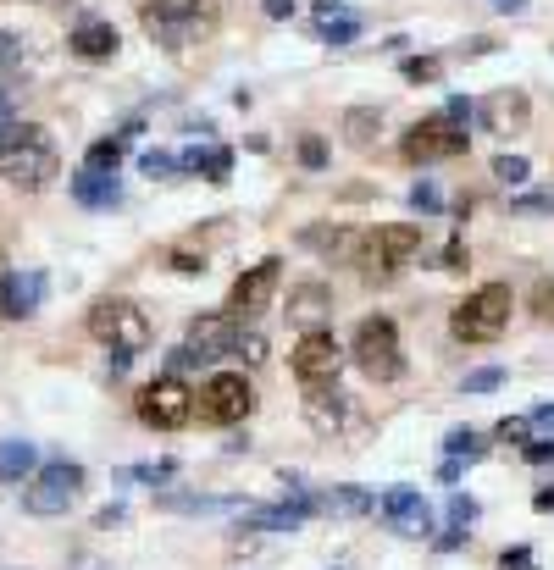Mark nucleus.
Here are the masks:
<instances>
[{"label": "nucleus", "instance_id": "1", "mask_svg": "<svg viewBox=\"0 0 554 570\" xmlns=\"http://www.w3.org/2000/svg\"><path fill=\"white\" fill-rule=\"evenodd\" d=\"M61 155H56V139H50L39 122H17L6 139H0V178L23 194H39L50 178H56Z\"/></svg>", "mask_w": 554, "mask_h": 570}, {"label": "nucleus", "instance_id": "2", "mask_svg": "<svg viewBox=\"0 0 554 570\" xmlns=\"http://www.w3.org/2000/svg\"><path fill=\"white\" fill-rule=\"evenodd\" d=\"M139 23L161 50H189L217 28V6L211 0H145Z\"/></svg>", "mask_w": 554, "mask_h": 570}, {"label": "nucleus", "instance_id": "3", "mask_svg": "<svg viewBox=\"0 0 554 570\" xmlns=\"http://www.w3.org/2000/svg\"><path fill=\"white\" fill-rule=\"evenodd\" d=\"M510 310H516L510 283H482L449 310V333H455L460 344H494V338L510 327Z\"/></svg>", "mask_w": 554, "mask_h": 570}, {"label": "nucleus", "instance_id": "4", "mask_svg": "<svg viewBox=\"0 0 554 570\" xmlns=\"http://www.w3.org/2000/svg\"><path fill=\"white\" fill-rule=\"evenodd\" d=\"M78 493H84V465H78V460H45L34 476H28V487H23V510L39 515V521H50V515L73 510Z\"/></svg>", "mask_w": 554, "mask_h": 570}, {"label": "nucleus", "instance_id": "5", "mask_svg": "<svg viewBox=\"0 0 554 570\" xmlns=\"http://www.w3.org/2000/svg\"><path fill=\"white\" fill-rule=\"evenodd\" d=\"M350 360H355V366H361L372 382H399L405 355H399V327H394V316H366L361 327H355Z\"/></svg>", "mask_w": 554, "mask_h": 570}, {"label": "nucleus", "instance_id": "6", "mask_svg": "<svg viewBox=\"0 0 554 570\" xmlns=\"http://www.w3.org/2000/svg\"><path fill=\"white\" fill-rule=\"evenodd\" d=\"M416 255H422V227L388 222V227H377V233L361 238V255H355V266H361L366 277H394V272H405Z\"/></svg>", "mask_w": 554, "mask_h": 570}, {"label": "nucleus", "instance_id": "7", "mask_svg": "<svg viewBox=\"0 0 554 570\" xmlns=\"http://www.w3.org/2000/svg\"><path fill=\"white\" fill-rule=\"evenodd\" d=\"M133 410H139V421H145V427L178 432V427H189V421H194V410H200V404H194V388H189V382L167 371V377H156V382H145V388H139Z\"/></svg>", "mask_w": 554, "mask_h": 570}, {"label": "nucleus", "instance_id": "8", "mask_svg": "<svg viewBox=\"0 0 554 570\" xmlns=\"http://www.w3.org/2000/svg\"><path fill=\"white\" fill-rule=\"evenodd\" d=\"M89 333L106 349H128V355H145L150 349V316L133 299H95L89 310Z\"/></svg>", "mask_w": 554, "mask_h": 570}, {"label": "nucleus", "instance_id": "9", "mask_svg": "<svg viewBox=\"0 0 554 570\" xmlns=\"http://www.w3.org/2000/svg\"><path fill=\"white\" fill-rule=\"evenodd\" d=\"M377 521L388 526L394 537H410V543H427V537H438V521H433V504L416 493V487H388L383 499H377Z\"/></svg>", "mask_w": 554, "mask_h": 570}, {"label": "nucleus", "instance_id": "10", "mask_svg": "<svg viewBox=\"0 0 554 570\" xmlns=\"http://www.w3.org/2000/svg\"><path fill=\"white\" fill-rule=\"evenodd\" d=\"M255 410V388L244 382V371H217V377L200 388V416L211 427H239Z\"/></svg>", "mask_w": 554, "mask_h": 570}, {"label": "nucleus", "instance_id": "11", "mask_svg": "<svg viewBox=\"0 0 554 570\" xmlns=\"http://www.w3.org/2000/svg\"><path fill=\"white\" fill-rule=\"evenodd\" d=\"M399 150H405V161H422V167H427V161H449V155L466 150V128H460L449 111H438V117L416 122V128L405 133V144H399Z\"/></svg>", "mask_w": 554, "mask_h": 570}, {"label": "nucleus", "instance_id": "12", "mask_svg": "<svg viewBox=\"0 0 554 570\" xmlns=\"http://www.w3.org/2000/svg\"><path fill=\"white\" fill-rule=\"evenodd\" d=\"M338 371H344V349H338V338L327 327H316V333H305L294 344V377H300V388H333Z\"/></svg>", "mask_w": 554, "mask_h": 570}, {"label": "nucleus", "instance_id": "13", "mask_svg": "<svg viewBox=\"0 0 554 570\" xmlns=\"http://www.w3.org/2000/svg\"><path fill=\"white\" fill-rule=\"evenodd\" d=\"M305 421H311V432H322V438H344V432L361 427V410H355L350 393L333 388H305Z\"/></svg>", "mask_w": 554, "mask_h": 570}, {"label": "nucleus", "instance_id": "14", "mask_svg": "<svg viewBox=\"0 0 554 570\" xmlns=\"http://www.w3.org/2000/svg\"><path fill=\"white\" fill-rule=\"evenodd\" d=\"M277 277H283V261H277V255H266L261 266H250V272L228 288V316H239V321L261 316V310L272 305V294H277Z\"/></svg>", "mask_w": 554, "mask_h": 570}, {"label": "nucleus", "instance_id": "15", "mask_svg": "<svg viewBox=\"0 0 554 570\" xmlns=\"http://www.w3.org/2000/svg\"><path fill=\"white\" fill-rule=\"evenodd\" d=\"M311 515H322V504H316L311 493H294L289 504H272V510H255V504H250L233 532H300Z\"/></svg>", "mask_w": 554, "mask_h": 570}, {"label": "nucleus", "instance_id": "16", "mask_svg": "<svg viewBox=\"0 0 554 570\" xmlns=\"http://www.w3.org/2000/svg\"><path fill=\"white\" fill-rule=\"evenodd\" d=\"M183 344H189L200 360L233 355V344H239V316H228V310H205V316L189 321V338H183Z\"/></svg>", "mask_w": 554, "mask_h": 570}, {"label": "nucleus", "instance_id": "17", "mask_svg": "<svg viewBox=\"0 0 554 570\" xmlns=\"http://www.w3.org/2000/svg\"><path fill=\"white\" fill-rule=\"evenodd\" d=\"M45 288H50V277L39 272V266L6 272V277H0V316H12V321L34 316V310L45 305Z\"/></svg>", "mask_w": 554, "mask_h": 570}, {"label": "nucleus", "instance_id": "18", "mask_svg": "<svg viewBox=\"0 0 554 570\" xmlns=\"http://www.w3.org/2000/svg\"><path fill=\"white\" fill-rule=\"evenodd\" d=\"M477 117H482V128L488 133H499V139H510V133H527V122H532V100L521 95V89H494V95L477 106Z\"/></svg>", "mask_w": 554, "mask_h": 570}, {"label": "nucleus", "instance_id": "19", "mask_svg": "<svg viewBox=\"0 0 554 570\" xmlns=\"http://www.w3.org/2000/svg\"><path fill=\"white\" fill-rule=\"evenodd\" d=\"M327 316H333V288H327V283H300V288H289V321H294V327L316 333Z\"/></svg>", "mask_w": 554, "mask_h": 570}, {"label": "nucleus", "instance_id": "20", "mask_svg": "<svg viewBox=\"0 0 554 570\" xmlns=\"http://www.w3.org/2000/svg\"><path fill=\"white\" fill-rule=\"evenodd\" d=\"M117 28L106 23V17H84V23L73 28V39H67V50H73L78 61H111L117 56Z\"/></svg>", "mask_w": 554, "mask_h": 570}, {"label": "nucleus", "instance_id": "21", "mask_svg": "<svg viewBox=\"0 0 554 570\" xmlns=\"http://www.w3.org/2000/svg\"><path fill=\"white\" fill-rule=\"evenodd\" d=\"M156 510H167V515H217V510H250V504L233 499V493H178V487H167V493H156Z\"/></svg>", "mask_w": 554, "mask_h": 570}, {"label": "nucleus", "instance_id": "22", "mask_svg": "<svg viewBox=\"0 0 554 570\" xmlns=\"http://www.w3.org/2000/svg\"><path fill=\"white\" fill-rule=\"evenodd\" d=\"M316 504H322V515H338V521H361V515H377V493H372V487H355V482L327 487Z\"/></svg>", "mask_w": 554, "mask_h": 570}, {"label": "nucleus", "instance_id": "23", "mask_svg": "<svg viewBox=\"0 0 554 570\" xmlns=\"http://www.w3.org/2000/svg\"><path fill=\"white\" fill-rule=\"evenodd\" d=\"M178 172H194V178H205V183H228V172H233V150H222V144H194V150H183L178 155Z\"/></svg>", "mask_w": 554, "mask_h": 570}, {"label": "nucleus", "instance_id": "24", "mask_svg": "<svg viewBox=\"0 0 554 570\" xmlns=\"http://www.w3.org/2000/svg\"><path fill=\"white\" fill-rule=\"evenodd\" d=\"M73 200L78 205H89V211H111V205L122 200V183H117V172H78L73 178Z\"/></svg>", "mask_w": 554, "mask_h": 570}, {"label": "nucleus", "instance_id": "25", "mask_svg": "<svg viewBox=\"0 0 554 570\" xmlns=\"http://www.w3.org/2000/svg\"><path fill=\"white\" fill-rule=\"evenodd\" d=\"M39 471V449L34 443H23V438H12V443H0V482L6 487H28V476Z\"/></svg>", "mask_w": 554, "mask_h": 570}, {"label": "nucleus", "instance_id": "26", "mask_svg": "<svg viewBox=\"0 0 554 570\" xmlns=\"http://www.w3.org/2000/svg\"><path fill=\"white\" fill-rule=\"evenodd\" d=\"M300 244H311V250H322L327 261H355V255H361V238L350 233V227H305L300 233Z\"/></svg>", "mask_w": 554, "mask_h": 570}, {"label": "nucleus", "instance_id": "27", "mask_svg": "<svg viewBox=\"0 0 554 570\" xmlns=\"http://www.w3.org/2000/svg\"><path fill=\"white\" fill-rule=\"evenodd\" d=\"M377 133H383V111L377 106H350L344 111V139H350V150H372Z\"/></svg>", "mask_w": 554, "mask_h": 570}, {"label": "nucleus", "instance_id": "28", "mask_svg": "<svg viewBox=\"0 0 554 570\" xmlns=\"http://www.w3.org/2000/svg\"><path fill=\"white\" fill-rule=\"evenodd\" d=\"M122 155H128V139H122V133H117V139H95V144H89V155H84V167L89 172H117Z\"/></svg>", "mask_w": 554, "mask_h": 570}, {"label": "nucleus", "instance_id": "29", "mask_svg": "<svg viewBox=\"0 0 554 570\" xmlns=\"http://www.w3.org/2000/svg\"><path fill=\"white\" fill-rule=\"evenodd\" d=\"M444 454H449V460H482V454H488V438H482V432H471V427H455V432H449V438H444Z\"/></svg>", "mask_w": 554, "mask_h": 570}, {"label": "nucleus", "instance_id": "30", "mask_svg": "<svg viewBox=\"0 0 554 570\" xmlns=\"http://www.w3.org/2000/svg\"><path fill=\"white\" fill-rule=\"evenodd\" d=\"M122 482H150V487H167L172 476H178V460H156V465H128V471H117Z\"/></svg>", "mask_w": 554, "mask_h": 570}, {"label": "nucleus", "instance_id": "31", "mask_svg": "<svg viewBox=\"0 0 554 570\" xmlns=\"http://www.w3.org/2000/svg\"><path fill=\"white\" fill-rule=\"evenodd\" d=\"M444 78V61L438 56H410L405 61V84H438Z\"/></svg>", "mask_w": 554, "mask_h": 570}, {"label": "nucleus", "instance_id": "32", "mask_svg": "<svg viewBox=\"0 0 554 570\" xmlns=\"http://www.w3.org/2000/svg\"><path fill=\"white\" fill-rule=\"evenodd\" d=\"M527 155H499V161H494V178L499 183H505V189H521V183H527Z\"/></svg>", "mask_w": 554, "mask_h": 570}, {"label": "nucleus", "instance_id": "33", "mask_svg": "<svg viewBox=\"0 0 554 570\" xmlns=\"http://www.w3.org/2000/svg\"><path fill=\"white\" fill-rule=\"evenodd\" d=\"M410 211H422V216H438V211H444V194H438L433 178H422L416 189H410Z\"/></svg>", "mask_w": 554, "mask_h": 570}, {"label": "nucleus", "instance_id": "34", "mask_svg": "<svg viewBox=\"0 0 554 570\" xmlns=\"http://www.w3.org/2000/svg\"><path fill=\"white\" fill-rule=\"evenodd\" d=\"M139 172H145V178H172V172H178V155L145 150V155H139Z\"/></svg>", "mask_w": 554, "mask_h": 570}, {"label": "nucleus", "instance_id": "35", "mask_svg": "<svg viewBox=\"0 0 554 570\" xmlns=\"http://www.w3.org/2000/svg\"><path fill=\"white\" fill-rule=\"evenodd\" d=\"M499 382H505V371H499V366H477V371H466L460 388H466V393H494Z\"/></svg>", "mask_w": 554, "mask_h": 570}, {"label": "nucleus", "instance_id": "36", "mask_svg": "<svg viewBox=\"0 0 554 570\" xmlns=\"http://www.w3.org/2000/svg\"><path fill=\"white\" fill-rule=\"evenodd\" d=\"M233 355H239L244 366H261V360H266V338H261V333H244V327H239V344H233Z\"/></svg>", "mask_w": 554, "mask_h": 570}, {"label": "nucleus", "instance_id": "37", "mask_svg": "<svg viewBox=\"0 0 554 570\" xmlns=\"http://www.w3.org/2000/svg\"><path fill=\"white\" fill-rule=\"evenodd\" d=\"M471 521H477V499H466V493H455V499H449V532H466Z\"/></svg>", "mask_w": 554, "mask_h": 570}, {"label": "nucleus", "instance_id": "38", "mask_svg": "<svg viewBox=\"0 0 554 570\" xmlns=\"http://www.w3.org/2000/svg\"><path fill=\"white\" fill-rule=\"evenodd\" d=\"M499 443H532V427H527V416H510V421H499V432H494Z\"/></svg>", "mask_w": 554, "mask_h": 570}, {"label": "nucleus", "instance_id": "39", "mask_svg": "<svg viewBox=\"0 0 554 570\" xmlns=\"http://www.w3.org/2000/svg\"><path fill=\"white\" fill-rule=\"evenodd\" d=\"M532 310H538L543 321H554V277H543V283L532 288Z\"/></svg>", "mask_w": 554, "mask_h": 570}, {"label": "nucleus", "instance_id": "40", "mask_svg": "<svg viewBox=\"0 0 554 570\" xmlns=\"http://www.w3.org/2000/svg\"><path fill=\"white\" fill-rule=\"evenodd\" d=\"M527 427H532V438H554V404H538L527 416Z\"/></svg>", "mask_w": 554, "mask_h": 570}, {"label": "nucleus", "instance_id": "41", "mask_svg": "<svg viewBox=\"0 0 554 570\" xmlns=\"http://www.w3.org/2000/svg\"><path fill=\"white\" fill-rule=\"evenodd\" d=\"M300 161H305V167H322V161H327V144L322 139H300Z\"/></svg>", "mask_w": 554, "mask_h": 570}, {"label": "nucleus", "instance_id": "42", "mask_svg": "<svg viewBox=\"0 0 554 570\" xmlns=\"http://www.w3.org/2000/svg\"><path fill=\"white\" fill-rule=\"evenodd\" d=\"M516 565H532V548L527 543H516V548H505V554H499V570H516Z\"/></svg>", "mask_w": 554, "mask_h": 570}, {"label": "nucleus", "instance_id": "43", "mask_svg": "<svg viewBox=\"0 0 554 570\" xmlns=\"http://www.w3.org/2000/svg\"><path fill=\"white\" fill-rule=\"evenodd\" d=\"M527 460H532V465H549V460H554V438H532V443H527Z\"/></svg>", "mask_w": 554, "mask_h": 570}, {"label": "nucleus", "instance_id": "44", "mask_svg": "<svg viewBox=\"0 0 554 570\" xmlns=\"http://www.w3.org/2000/svg\"><path fill=\"white\" fill-rule=\"evenodd\" d=\"M444 272H466V244H460V238H449V250H444Z\"/></svg>", "mask_w": 554, "mask_h": 570}, {"label": "nucleus", "instance_id": "45", "mask_svg": "<svg viewBox=\"0 0 554 570\" xmlns=\"http://www.w3.org/2000/svg\"><path fill=\"white\" fill-rule=\"evenodd\" d=\"M122 521H128V510H122V504H106V510L95 515V526H100V532H111V526H122Z\"/></svg>", "mask_w": 554, "mask_h": 570}, {"label": "nucleus", "instance_id": "46", "mask_svg": "<svg viewBox=\"0 0 554 570\" xmlns=\"http://www.w3.org/2000/svg\"><path fill=\"white\" fill-rule=\"evenodd\" d=\"M128 366H133L128 349H111V355H106V371H111V377H128Z\"/></svg>", "mask_w": 554, "mask_h": 570}, {"label": "nucleus", "instance_id": "47", "mask_svg": "<svg viewBox=\"0 0 554 570\" xmlns=\"http://www.w3.org/2000/svg\"><path fill=\"white\" fill-rule=\"evenodd\" d=\"M17 56H23V45H17V39L6 34V28H0V67H12Z\"/></svg>", "mask_w": 554, "mask_h": 570}, {"label": "nucleus", "instance_id": "48", "mask_svg": "<svg viewBox=\"0 0 554 570\" xmlns=\"http://www.w3.org/2000/svg\"><path fill=\"white\" fill-rule=\"evenodd\" d=\"M444 111H449V117H455V122H460V128H466V122H471V117H477V106H471V100H460V95H455V100H449V106H444Z\"/></svg>", "mask_w": 554, "mask_h": 570}, {"label": "nucleus", "instance_id": "49", "mask_svg": "<svg viewBox=\"0 0 554 570\" xmlns=\"http://www.w3.org/2000/svg\"><path fill=\"white\" fill-rule=\"evenodd\" d=\"M17 128V111H12V95H0V139Z\"/></svg>", "mask_w": 554, "mask_h": 570}, {"label": "nucleus", "instance_id": "50", "mask_svg": "<svg viewBox=\"0 0 554 570\" xmlns=\"http://www.w3.org/2000/svg\"><path fill=\"white\" fill-rule=\"evenodd\" d=\"M261 12H266V17H277V23H283V17H294V0H261Z\"/></svg>", "mask_w": 554, "mask_h": 570}, {"label": "nucleus", "instance_id": "51", "mask_svg": "<svg viewBox=\"0 0 554 570\" xmlns=\"http://www.w3.org/2000/svg\"><path fill=\"white\" fill-rule=\"evenodd\" d=\"M532 510H543V515L554 510V482H549V487H538V493H532Z\"/></svg>", "mask_w": 554, "mask_h": 570}, {"label": "nucleus", "instance_id": "52", "mask_svg": "<svg viewBox=\"0 0 554 570\" xmlns=\"http://www.w3.org/2000/svg\"><path fill=\"white\" fill-rule=\"evenodd\" d=\"M488 6H494V12H505V17H521V12H527V0H488Z\"/></svg>", "mask_w": 554, "mask_h": 570}, {"label": "nucleus", "instance_id": "53", "mask_svg": "<svg viewBox=\"0 0 554 570\" xmlns=\"http://www.w3.org/2000/svg\"><path fill=\"white\" fill-rule=\"evenodd\" d=\"M172 266H178V272H189V277L205 272V261H194V255H172Z\"/></svg>", "mask_w": 554, "mask_h": 570}, {"label": "nucleus", "instance_id": "54", "mask_svg": "<svg viewBox=\"0 0 554 570\" xmlns=\"http://www.w3.org/2000/svg\"><path fill=\"white\" fill-rule=\"evenodd\" d=\"M438 482H460V460H444V465H438Z\"/></svg>", "mask_w": 554, "mask_h": 570}, {"label": "nucleus", "instance_id": "55", "mask_svg": "<svg viewBox=\"0 0 554 570\" xmlns=\"http://www.w3.org/2000/svg\"><path fill=\"white\" fill-rule=\"evenodd\" d=\"M39 6H67V0H39Z\"/></svg>", "mask_w": 554, "mask_h": 570}, {"label": "nucleus", "instance_id": "56", "mask_svg": "<svg viewBox=\"0 0 554 570\" xmlns=\"http://www.w3.org/2000/svg\"><path fill=\"white\" fill-rule=\"evenodd\" d=\"M516 570H538V565H516Z\"/></svg>", "mask_w": 554, "mask_h": 570}]
</instances>
